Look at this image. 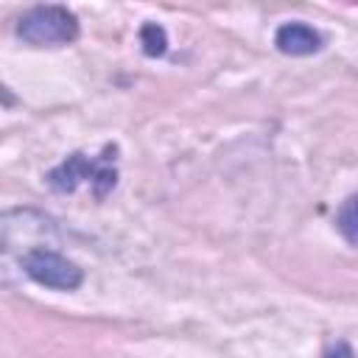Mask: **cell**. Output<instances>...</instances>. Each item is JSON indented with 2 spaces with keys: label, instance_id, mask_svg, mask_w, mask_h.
<instances>
[{
  "label": "cell",
  "instance_id": "4",
  "mask_svg": "<svg viewBox=\"0 0 358 358\" xmlns=\"http://www.w3.org/2000/svg\"><path fill=\"white\" fill-rule=\"evenodd\" d=\"M25 280H34L53 291H73L81 285L84 271L62 249H36L25 260Z\"/></svg>",
  "mask_w": 358,
  "mask_h": 358
},
{
  "label": "cell",
  "instance_id": "7",
  "mask_svg": "<svg viewBox=\"0 0 358 358\" xmlns=\"http://www.w3.org/2000/svg\"><path fill=\"white\" fill-rule=\"evenodd\" d=\"M352 201H355V199L350 196V199L344 201V207H341V215H338V221H341L338 227L344 229V235H347L350 243H355V232H352V207H355V204H352Z\"/></svg>",
  "mask_w": 358,
  "mask_h": 358
},
{
  "label": "cell",
  "instance_id": "2",
  "mask_svg": "<svg viewBox=\"0 0 358 358\" xmlns=\"http://www.w3.org/2000/svg\"><path fill=\"white\" fill-rule=\"evenodd\" d=\"M48 182L53 190L59 193H73L81 185L92 187V193L98 199H103L115 182H117V168H115V145H103V151L98 157H87V154H70L62 165H56L48 173Z\"/></svg>",
  "mask_w": 358,
  "mask_h": 358
},
{
  "label": "cell",
  "instance_id": "8",
  "mask_svg": "<svg viewBox=\"0 0 358 358\" xmlns=\"http://www.w3.org/2000/svg\"><path fill=\"white\" fill-rule=\"evenodd\" d=\"M324 358H352V347L347 344V341H338L336 347H330L327 350V355Z\"/></svg>",
  "mask_w": 358,
  "mask_h": 358
},
{
  "label": "cell",
  "instance_id": "6",
  "mask_svg": "<svg viewBox=\"0 0 358 358\" xmlns=\"http://www.w3.org/2000/svg\"><path fill=\"white\" fill-rule=\"evenodd\" d=\"M140 42H143V50L148 53V56H162L165 53V31L159 28V25H154V22H145L143 25V31H140Z\"/></svg>",
  "mask_w": 358,
  "mask_h": 358
},
{
  "label": "cell",
  "instance_id": "3",
  "mask_svg": "<svg viewBox=\"0 0 358 358\" xmlns=\"http://www.w3.org/2000/svg\"><path fill=\"white\" fill-rule=\"evenodd\" d=\"M17 36L28 45H67L78 36V20L64 6H36L17 22Z\"/></svg>",
  "mask_w": 358,
  "mask_h": 358
},
{
  "label": "cell",
  "instance_id": "5",
  "mask_svg": "<svg viewBox=\"0 0 358 358\" xmlns=\"http://www.w3.org/2000/svg\"><path fill=\"white\" fill-rule=\"evenodd\" d=\"M274 45L288 56H308L322 48V34L305 22H285L277 28Z\"/></svg>",
  "mask_w": 358,
  "mask_h": 358
},
{
  "label": "cell",
  "instance_id": "1",
  "mask_svg": "<svg viewBox=\"0 0 358 358\" xmlns=\"http://www.w3.org/2000/svg\"><path fill=\"white\" fill-rule=\"evenodd\" d=\"M62 229L56 218L34 207L0 213V288L25 280V260L36 249H59Z\"/></svg>",
  "mask_w": 358,
  "mask_h": 358
}]
</instances>
